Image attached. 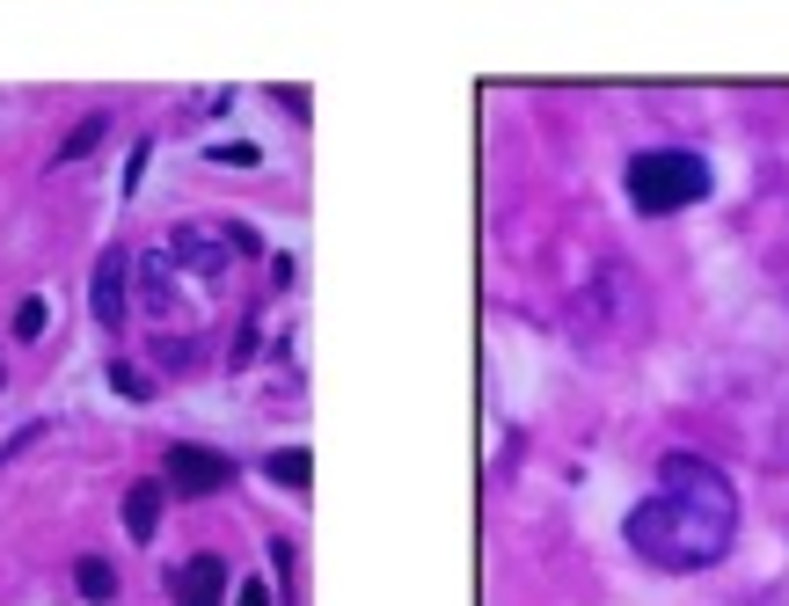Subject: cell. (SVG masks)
<instances>
[{
  "label": "cell",
  "mask_w": 789,
  "mask_h": 606,
  "mask_svg": "<svg viewBox=\"0 0 789 606\" xmlns=\"http://www.w3.org/2000/svg\"><path fill=\"white\" fill-rule=\"evenodd\" d=\"M738 541V489L701 453H666L658 489L629 512V548L658 570H709Z\"/></svg>",
  "instance_id": "6da1fadb"
},
{
  "label": "cell",
  "mask_w": 789,
  "mask_h": 606,
  "mask_svg": "<svg viewBox=\"0 0 789 606\" xmlns=\"http://www.w3.org/2000/svg\"><path fill=\"white\" fill-rule=\"evenodd\" d=\"M570 330H578V344H593V351H621V344H636V336L650 330V293H644V277H636V263L607 256L593 277H585L578 293H570Z\"/></svg>",
  "instance_id": "7a4b0ae2"
},
{
  "label": "cell",
  "mask_w": 789,
  "mask_h": 606,
  "mask_svg": "<svg viewBox=\"0 0 789 606\" xmlns=\"http://www.w3.org/2000/svg\"><path fill=\"white\" fill-rule=\"evenodd\" d=\"M629 198L650 220H658V212H680V205H695V198H709V161L687 154V147H650V154L629 161Z\"/></svg>",
  "instance_id": "3957f363"
},
{
  "label": "cell",
  "mask_w": 789,
  "mask_h": 606,
  "mask_svg": "<svg viewBox=\"0 0 789 606\" xmlns=\"http://www.w3.org/2000/svg\"><path fill=\"white\" fill-rule=\"evenodd\" d=\"M169 263H183L191 277H205V285H220V277L234 271V242H227V226H205V220H183L169 234V249H161Z\"/></svg>",
  "instance_id": "277c9868"
},
{
  "label": "cell",
  "mask_w": 789,
  "mask_h": 606,
  "mask_svg": "<svg viewBox=\"0 0 789 606\" xmlns=\"http://www.w3.org/2000/svg\"><path fill=\"white\" fill-rule=\"evenodd\" d=\"M234 483V461L212 446H169V489L175 497H212Z\"/></svg>",
  "instance_id": "5b68a950"
},
{
  "label": "cell",
  "mask_w": 789,
  "mask_h": 606,
  "mask_svg": "<svg viewBox=\"0 0 789 606\" xmlns=\"http://www.w3.org/2000/svg\"><path fill=\"white\" fill-rule=\"evenodd\" d=\"M227 563H220V555H191V563H175L169 570V599L175 606H220L227 599Z\"/></svg>",
  "instance_id": "8992f818"
},
{
  "label": "cell",
  "mask_w": 789,
  "mask_h": 606,
  "mask_svg": "<svg viewBox=\"0 0 789 606\" xmlns=\"http://www.w3.org/2000/svg\"><path fill=\"white\" fill-rule=\"evenodd\" d=\"M124 277H132V256H124V249H103V256H95V285H88V307H95L103 330L124 322Z\"/></svg>",
  "instance_id": "52a82bcc"
},
{
  "label": "cell",
  "mask_w": 789,
  "mask_h": 606,
  "mask_svg": "<svg viewBox=\"0 0 789 606\" xmlns=\"http://www.w3.org/2000/svg\"><path fill=\"white\" fill-rule=\"evenodd\" d=\"M161 504H169V483H132L124 489V534L154 541L161 534Z\"/></svg>",
  "instance_id": "ba28073f"
},
{
  "label": "cell",
  "mask_w": 789,
  "mask_h": 606,
  "mask_svg": "<svg viewBox=\"0 0 789 606\" xmlns=\"http://www.w3.org/2000/svg\"><path fill=\"white\" fill-rule=\"evenodd\" d=\"M103 132H110V118H103V110H95V118H81V124H73L67 139H59L52 169H73V161H81V154H95V147H103Z\"/></svg>",
  "instance_id": "9c48e42d"
},
{
  "label": "cell",
  "mask_w": 789,
  "mask_h": 606,
  "mask_svg": "<svg viewBox=\"0 0 789 606\" xmlns=\"http://www.w3.org/2000/svg\"><path fill=\"white\" fill-rule=\"evenodd\" d=\"M73 585H81V599H95V606L118 599V570H110L103 555H81V563H73Z\"/></svg>",
  "instance_id": "30bf717a"
},
{
  "label": "cell",
  "mask_w": 789,
  "mask_h": 606,
  "mask_svg": "<svg viewBox=\"0 0 789 606\" xmlns=\"http://www.w3.org/2000/svg\"><path fill=\"white\" fill-rule=\"evenodd\" d=\"M140 300H146V314H169V307H175L169 256H146V263H140Z\"/></svg>",
  "instance_id": "8fae6325"
},
{
  "label": "cell",
  "mask_w": 789,
  "mask_h": 606,
  "mask_svg": "<svg viewBox=\"0 0 789 606\" xmlns=\"http://www.w3.org/2000/svg\"><path fill=\"white\" fill-rule=\"evenodd\" d=\"M263 468H271V483H285V489H307V475H315V468H307V453H300V446L271 453V461H263Z\"/></svg>",
  "instance_id": "7c38bea8"
},
{
  "label": "cell",
  "mask_w": 789,
  "mask_h": 606,
  "mask_svg": "<svg viewBox=\"0 0 789 606\" xmlns=\"http://www.w3.org/2000/svg\"><path fill=\"white\" fill-rule=\"evenodd\" d=\"M110 387H118V395H124V402H154V381H146L140 365H124V358H118V365H110Z\"/></svg>",
  "instance_id": "4fadbf2b"
},
{
  "label": "cell",
  "mask_w": 789,
  "mask_h": 606,
  "mask_svg": "<svg viewBox=\"0 0 789 606\" xmlns=\"http://www.w3.org/2000/svg\"><path fill=\"white\" fill-rule=\"evenodd\" d=\"M146 351H154V365H175V373H183V365L198 358V344H191V336H154Z\"/></svg>",
  "instance_id": "5bb4252c"
},
{
  "label": "cell",
  "mask_w": 789,
  "mask_h": 606,
  "mask_svg": "<svg viewBox=\"0 0 789 606\" xmlns=\"http://www.w3.org/2000/svg\"><path fill=\"white\" fill-rule=\"evenodd\" d=\"M16 336H22V344H37V336H44V300H22V307H16Z\"/></svg>",
  "instance_id": "9a60e30c"
},
{
  "label": "cell",
  "mask_w": 789,
  "mask_h": 606,
  "mask_svg": "<svg viewBox=\"0 0 789 606\" xmlns=\"http://www.w3.org/2000/svg\"><path fill=\"white\" fill-rule=\"evenodd\" d=\"M212 161H220V169H256V147L234 139V147H212Z\"/></svg>",
  "instance_id": "2e32d148"
},
{
  "label": "cell",
  "mask_w": 789,
  "mask_h": 606,
  "mask_svg": "<svg viewBox=\"0 0 789 606\" xmlns=\"http://www.w3.org/2000/svg\"><path fill=\"white\" fill-rule=\"evenodd\" d=\"M234 606H271V592H263V585H242V592H234Z\"/></svg>",
  "instance_id": "e0dca14e"
},
{
  "label": "cell",
  "mask_w": 789,
  "mask_h": 606,
  "mask_svg": "<svg viewBox=\"0 0 789 606\" xmlns=\"http://www.w3.org/2000/svg\"><path fill=\"white\" fill-rule=\"evenodd\" d=\"M775 285H782V300H789V242L775 249Z\"/></svg>",
  "instance_id": "ac0fdd59"
},
{
  "label": "cell",
  "mask_w": 789,
  "mask_h": 606,
  "mask_svg": "<svg viewBox=\"0 0 789 606\" xmlns=\"http://www.w3.org/2000/svg\"><path fill=\"white\" fill-rule=\"evenodd\" d=\"M0 381H8V365H0Z\"/></svg>",
  "instance_id": "d6986e66"
}]
</instances>
